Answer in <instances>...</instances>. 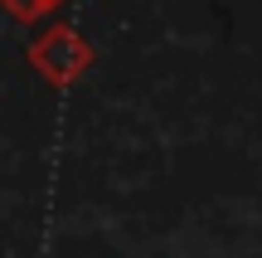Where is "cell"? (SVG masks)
<instances>
[{
  "label": "cell",
  "mask_w": 262,
  "mask_h": 258,
  "mask_svg": "<svg viewBox=\"0 0 262 258\" xmlns=\"http://www.w3.org/2000/svg\"><path fill=\"white\" fill-rule=\"evenodd\" d=\"M63 5H68V0H0V15L19 19V25H39V19L58 15Z\"/></svg>",
  "instance_id": "2"
},
{
  "label": "cell",
  "mask_w": 262,
  "mask_h": 258,
  "mask_svg": "<svg viewBox=\"0 0 262 258\" xmlns=\"http://www.w3.org/2000/svg\"><path fill=\"white\" fill-rule=\"evenodd\" d=\"M25 58H29V68H34L49 88H73L78 78L93 73L97 49L78 34L73 19H54L49 29H39V34L25 44Z\"/></svg>",
  "instance_id": "1"
}]
</instances>
